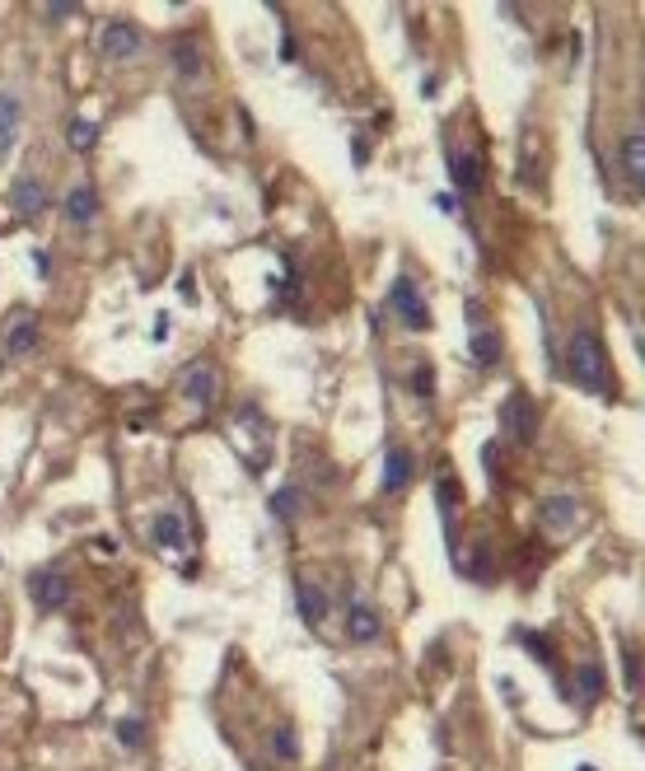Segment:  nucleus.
<instances>
[{
	"label": "nucleus",
	"instance_id": "f257e3e1",
	"mask_svg": "<svg viewBox=\"0 0 645 771\" xmlns=\"http://www.w3.org/2000/svg\"><path fill=\"white\" fill-rule=\"evenodd\" d=\"M566 374L580 383V389L608 398L612 393V374H608V351L599 342L594 327H575L566 342Z\"/></svg>",
	"mask_w": 645,
	"mask_h": 771
},
{
	"label": "nucleus",
	"instance_id": "f03ea898",
	"mask_svg": "<svg viewBox=\"0 0 645 771\" xmlns=\"http://www.w3.org/2000/svg\"><path fill=\"white\" fill-rule=\"evenodd\" d=\"M500 430L515 439V445H533V439H538V407H533V398L524 389H515V393L505 398V407H500Z\"/></svg>",
	"mask_w": 645,
	"mask_h": 771
},
{
	"label": "nucleus",
	"instance_id": "7ed1b4c3",
	"mask_svg": "<svg viewBox=\"0 0 645 771\" xmlns=\"http://www.w3.org/2000/svg\"><path fill=\"white\" fill-rule=\"evenodd\" d=\"M388 305L402 314V323H407L412 333H425V327H430V309L421 305V295H416V286H412L407 277H397V281L388 286Z\"/></svg>",
	"mask_w": 645,
	"mask_h": 771
},
{
	"label": "nucleus",
	"instance_id": "20e7f679",
	"mask_svg": "<svg viewBox=\"0 0 645 771\" xmlns=\"http://www.w3.org/2000/svg\"><path fill=\"white\" fill-rule=\"evenodd\" d=\"M136 52H141L136 24H126V19H108L103 24V57L108 61H126V57H136Z\"/></svg>",
	"mask_w": 645,
	"mask_h": 771
},
{
	"label": "nucleus",
	"instance_id": "39448f33",
	"mask_svg": "<svg viewBox=\"0 0 645 771\" xmlns=\"http://www.w3.org/2000/svg\"><path fill=\"white\" fill-rule=\"evenodd\" d=\"M215 393H220V374H215L210 365H192V370H187V379H182V398L187 402H192V407H210Z\"/></svg>",
	"mask_w": 645,
	"mask_h": 771
},
{
	"label": "nucleus",
	"instance_id": "423d86ee",
	"mask_svg": "<svg viewBox=\"0 0 645 771\" xmlns=\"http://www.w3.org/2000/svg\"><path fill=\"white\" fill-rule=\"evenodd\" d=\"M33 603L42 613H57V608H66V598H70V585H66V575H33Z\"/></svg>",
	"mask_w": 645,
	"mask_h": 771
},
{
	"label": "nucleus",
	"instance_id": "0eeeda50",
	"mask_svg": "<svg viewBox=\"0 0 645 771\" xmlns=\"http://www.w3.org/2000/svg\"><path fill=\"white\" fill-rule=\"evenodd\" d=\"M538 519H543L547 529H556V533L575 529V524H580V505H575V495H552V501H543V505H538Z\"/></svg>",
	"mask_w": 645,
	"mask_h": 771
},
{
	"label": "nucleus",
	"instance_id": "6e6552de",
	"mask_svg": "<svg viewBox=\"0 0 645 771\" xmlns=\"http://www.w3.org/2000/svg\"><path fill=\"white\" fill-rule=\"evenodd\" d=\"M412 473H416L412 449H407V445H393V449L384 454V491H402V486L412 482Z\"/></svg>",
	"mask_w": 645,
	"mask_h": 771
},
{
	"label": "nucleus",
	"instance_id": "1a4fd4ad",
	"mask_svg": "<svg viewBox=\"0 0 645 771\" xmlns=\"http://www.w3.org/2000/svg\"><path fill=\"white\" fill-rule=\"evenodd\" d=\"M150 538H154V547H159V552H182V547H187V529H182V514H178V510H164V514L154 519Z\"/></svg>",
	"mask_w": 645,
	"mask_h": 771
},
{
	"label": "nucleus",
	"instance_id": "9d476101",
	"mask_svg": "<svg viewBox=\"0 0 645 771\" xmlns=\"http://www.w3.org/2000/svg\"><path fill=\"white\" fill-rule=\"evenodd\" d=\"M346 636L351 641H379V613L369 608V603H356L351 613H346Z\"/></svg>",
	"mask_w": 645,
	"mask_h": 771
},
{
	"label": "nucleus",
	"instance_id": "9b49d317",
	"mask_svg": "<svg viewBox=\"0 0 645 771\" xmlns=\"http://www.w3.org/2000/svg\"><path fill=\"white\" fill-rule=\"evenodd\" d=\"M449 178H453V187H459V192H477L481 187V164H477V155L449 150Z\"/></svg>",
	"mask_w": 645,
	"mask_h": 771
},
{
	"label": "nucleus",
	"instance_id": "f8f14e48",
	"mask_svg": "<svg viewBox=\"0 0 645 771\" xmlns=\"http://www.w3.org/2000/svg\"><path fill=\"white\" fill-rule=\"evenodd\" d=\"M294 603H300V617L309 626H318L322 617H328V598H322V589L309 585V580H294Z\"/></svg>",
	"mask_w": 645,
	"mask_h": 771
},
{
	"label": "nucleus",
	"instance_id": "ddd939ff",
	"mask_svg": "<svg viewBox=\"0 0 645 771\" xmlns=\"http://www.w3.org/2000/svg\"><path fill=\"white\" fill-rule=\"evenodd\" d=\"M47 206V192H42V183L33 178V174H19L14 178V211H23V215H38Z\"/></svg>",
	"mask_w": 645,
	"mask_h": 771
},
{
	"label": "nucleus",
	"instance_id": "4468645a",
	"mask_svg": "<svg viewBox=\"0 0 645 771\" xmlns=\"http://www.w3.org/2000/svg\"><path fill=\"white\" fill-rule=\"evenodd\" d=\"M66 215H70V225H89V220L98 215V192L94 187H70V197H66Z\"/></svg>",
	"mask_w": 645,
	"mask_h": 771
},
{
	"label": "nucleus",
	"instance_id": "2eb2a0df",
	"mask_svg": "<svg viewBox=\"0 0 645 771\" xmlns=\"http://www.w3.org/2000/svg\"><path fill=\"white\" fill-rule=\"evenodd\" d=\"M19 118H23V103H19L14 94H0V159H5V155H10V146H14Z\"/></svg>",
	"mask_w": 645,
	"mask_h": 771
},
{
	"label": "nucleus",
	"instance_id": "dca6fc26",
	"mask_svg": "<svg viewBox=\"0 0 645 771\" xmlns=\"http://www.w3.org/2000/svg\"><path fill=\"white\" fill-rule=\"evenodd\" d=\"M169 57H173V71H178L182 80H197V75H201V47H197L192 38H178Z\"/></svg>",
	"mask_w": 645,
	"mask_h": 771
},
{
	"label": "nucleus",
	"instance_id": "f3484780",
	"mask_svg": "<svg viewBox=\"0 0 645 771\" xmlns=\"http://www.w3.org/2000/svg\"><path fill=\"white\" fill-rule=\"evenodd\" d=\"M622 164H627V178L631 183L645 178V136L640 131H627L622 136Z\"/></svg>",
	"mask_w": 645,
	"mask_h": 771
},
{
	"label": "nucleus",
	"instance_id": "a211bd4d",
	"mask_svg": "<svg viewBox=\"0 0 645 771\" xmlns=\"http://www.w3.org/2000/svg\"><path fill=\"white\" fill-rule=\"evenodd\" d=\"M300 505H304V491L300 486H281L272 495V514L276 519H294V514H300Z\"/></svg>",
	"mask_w": 645,
	"mask_h": 771
},
{
	"label": "nucleus",
	"instance_id": "6ab92c4d",
	"mask_svg": "<svg viewBox=\"0 0 645 771\" xmlns=\"http://www.w3.org/2000/svg\"><path fill=\"white\" fill-rule=\"evenodd\" d=\"M38 346V323L33 318H19V327L10 333V355H29Z\"/></svg>",
	"mask_w": 645,
	"mask_h": 771
},
{
	"label": "nucleus",
	"instance_id": "aec40b11",
	"mask_svg": "<svg viewBox=\"0 0 645 771\" xmlns=\"http://www.w3.org/2000/svg\"><path fill=\"white\" fill-rule=\"evenodd\" d=\"M472 361H477V365H496V361H500V337H491V333H472Z\"/></svg>",
	"mask_w": 645,
	"mask_h": 771
},
{
	"label": "nucleus",
	"instance_id": "412c9836",
	"mask_svg": "<svg viewBox=\"0 0 645 771\" xmlns=\"http://www.w3.org/2000/svg\"><path fill=\"white\" fill-rule=\"evenodd\" d=\"M66 141H70V150H94V141H98V127H94V122H85V118H75Z\"/></svg>",
	"mask_w": 645,
	"mask_h": 771
},
{
	"label": "nucleus",
	"instance_id": "4be33fe9",
	"mask_svg": "<svg viewBox=\"0 0 645 771\" xmlns=\"http://www.w3.org/2000/svg\"><path fill=\"white\" fill-rule=\"evenodd\" d=\"M580 687H584V697L594 701V697L603 692V673H599L594 664H580Z\"/></svg>",
	"mask_w": 645,
	"mask_h": 771
},
{
	"label": "nucleus",
	"instance_id": "5701e85b",
	"mask_svg": "<svg viewBox=\"0 0 645 771\" xmlns=\"http://www.w3.org/2000/svg\"><path fill=\"white\" fill-rule=\"evenodd\" d=\"M141 720H117V743L122 748H141Z\"/></svg>",
	"mask_w": 645,
	"mask_h": 771
},
{
	"label": "nucleus",
	"instance_id": "b1692460",
	"mask_svg": "<svg viewBox=\"0 0 645 771\" xmlns=\"http://www.w3.org/2000/svg\"><path fill=\"white\" fill-rule=\"evenodd\" d=\"M272 748H276L285 762H294V757H300V743L290 738V729H276V734H272Z\"/></svg>",
	"mask_w": 645,
	"mask_h": 771
},
{
	"label": "nucleus",
	"instance_id": "393cba45",
	"mask_svg": "<svg viewBox=\"0 0 645 771\" xmlns=\"http://www.w3.org/2000/svg\"><path fill=\"white\" fill-rule=\"evenodd\" d=\"M440 505H444V514H453V505H459V482L453 477L440 482Z\"/></svg>",
	"mask_w": 645,
	"mask_h": 771
},
{
	"label": "nucleus",
	"instance_id": "a878e982",
	"mask_svg": "<svg viewBox=\"0 0 645 771\" xmlns=\"http://www.w3.org/2000/svg\"><path fill=\"white\" fill-rule=\"evenodd\" d=\"M412 383H416V393H421V398H430V393H435V370H430V365H421Z\"/></svg>",
	"mask_w": 645,
	"mask_h": 771
},
{
	"label": "nucleus",
	"instance_id": "bb28decb",
	"mask_svg": "<svg viewBox=\"0 0 645 771\" xmlns=\"http://www.w3.org/2000/svg\"><path fill=\"white\" fill-rule=\"evenodd\" d=\"M627 687H631V692H640V654L636 650H627Z\"/></svg>",
	"mask_w": 645,
	"mask_h": 771
},
{
	"label": "nucleus",
	"instance_id": "cd10ccee",
	"mask_svg": "<svg viewBox=\"0 0 645 771\" xmlns=\"http://www.w3.org/2000/svg\"><path fill=\"white\" fill-rule=\"evenodd\" d=\"M79 14V5H47V19H70Z\"/></svg>",
	"mask_w": 645,
	"mask_h": 771
}]
</instances>
